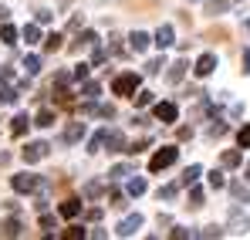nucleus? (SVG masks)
I'll list each match as a JSON object with an SVG mask.
<instances>
[{
  "mask_svg": "<svg viewBox=\"0 0 250 240\" xmlns=\"http://www.w3.org/2000/svg\"><path fill=\"white\" fill-rule=\"evenodd\" d=\"M237 142H240V149H250V125H244L237 132Z\"/></svg>",
  "mask_w": 250,
  "mask_h": 240,
  "instance_id": "obj_34",
  "label": "nucleus"
},
{
  "mask_svg": "<svg viewBox=\"0 0 250 240\" xmlns=\"http://www.w3.org/2000/svg\"><path fill=\"white\" fill-rule=\"evenodd\" d=\"M82 135H84V122H71V125L64 129V142H68V146H71V142H78Z\"/></svg>",
  "mask_w": 250,
  "mask_h": 240,
  "instance_id": "obj_12",
  "label": "nucleus"
},
{
  "mask_svg": "<svg viewBox=\"0 0 250 240\" xmlns=\"http://www.w3.org/2000/svg\"><path fill=\"white\" fill-rule=\"evenodd\" d=\"M78 237H84V227H68L64 230V240H78Z\"/></svg>",
  "mask_w": 250,
  "mask_h": 240,
  "instance_id": "obj_41",
  "label": "nucleus"
},
{
  "mask_svg": "<svg viewBox=\"0 0 250 240\" xmlns=\"http://www.w3.org/2000/svg\"><path fill=\"white\" fill-rule=\"evenodd\" d=\"M247 179H250V162H247Z\"/></svg>",
  "mask_w": 250,
  "mask_h": 240,
  "instance_id": "obj_49",
  "label": "nucleus"
},
{
  "mask_svg": "<svg viewBox=\"0 0 250 240\" xmlns=\"http://www.w3.org/2000/svg\"><path fill=\"white\" fill-rule=\"evenodd\" d=\"M176 193H179V186H176V183H169V186H159V200H176Z\"/></svg>",
  "mask_w": 250,
  "mask_h": 240,
  "instance_id": "obj_31",
  "label": "nucleus"
},
{
  "mask_svg": "<svg viewBox=\"0 0 250 240\" xmlns=\"http://www.w3.org/2000/svg\"><path fill=\"white\" fill-rule=\"evenodd\" d=\"M24 71H27V75H38V71H41V58H38V54H27V58H24Z\"/></svg>",
  "mask_w": 250,
  "mask_h": 240,
  "instance_id": "obj_22",
  "label": "nucleus"
},
{
  "mask_svg": "<svg viewBox=\"0 0 250 240\" xmlns=\"http://www.w3.org/2000/svg\"><path fill=\"white\" fill-rule=\"evenodd\" d=\"M21 34H24V41H27V44H38V41H41V27H38V24H27Z\"/></svg>",
  "mask_w": 250,
  "mask_h": 240,
  "instance_id": "obj_21",
  "label": "nucleus"
},
{
  "mask_svg": "<svg viewBox=\"0 0 250 240\" xmlns=\"http://www.w3.org/2000/svg\"><path fill=\"white\" fill-rule=\"evenodd\" d=\"M102 95V85L98 81H84V88H82V98H88V102H95Z\"/></svg>",
  "mask_w": 250,
  "mask_h": 240,
  "instance_id": "obj_16",
  "label": "nucleus"
},
{
  "mask_svg": "<svg viewBox=\"0 0 250 240\" xmlns=\"http://www.w3.org/2000/svg\"><path fill=\"white\" fill-rule=\"evenodd\" d=\"M102 190H105V186H102V183H98V179H91V183H88V186H84V196H98V193H102Z\"/></svg>",
  "mask_w": 250,
  "mask_h": 240,
  "instance_id": "obj_37",
  "label": "nucleus"
},
{
  "mask_svg": "<svg viewBox=\"0 0 250 240\" xmlns=\"http://www.w3.org/2000/svg\"><path fill=\"white\" fill-rule=\"evenodd\" d=\"M102 146H108V153H125V135L119 129H105V139H102Z\"/></svg>",
  "mask_w": 250,
  "mask_h": 240,
  "instance_id": "obj_6",
  "label": "nucleus"
},
{
  "mask_svg": "<svg viewBox=\"0 0 250 240\" xmlns=\"http://www.w3.org/2000/svg\"><path fill=\"white\" fill-rule=\"evenodd\" d=\"M108 176H112V179H125V176H132V169H128V166H115Z\"/></svg>",
  "mask_w": 250,
  "mask_h": 240,
  "instance_id": "obj_39",
  "label": "nucleus"
},
{
  "mask_svg": "<svg viewBox=\"0 0 250 240\" xmlns=\"http://www.w3.org/2000/svg\"><path fill=\"white\" fill-rule=\"evenodd\" d=\"M230 227H233V230H237V234H247V217H240V210H233V213H230Z\"/></svg>",
  "mask_w": 250,
  "mask_h": 240,
  "instance_id": "obj_15",
  "label": "nucleus"
},
{
  "mask_svg": "<svg viewBox=\"0 0 250 240\" xmlns=\"http://www.w3.org/2000/svg\"><path fill=\"white\" fill-rule=\"evenodd\" d=\"M176 115H179V109H176L172 102H159V105H156V119L159 122H176Z\"/></svg>",
  "mask_w": 250,
  "mask_h": 240,
  "instance_id": "obj_7",
  "label": "nucleus"
},
{
  "mask_svg": "<svg viewBox=\"0 0 250 240\" xmlns=\"http://www.w3.org/2000/svg\"><path fill=\"white\" fill-rule=\"evenodd\" d=\"M176 159H179V149H176V146H163V149H159V153L149 159V169H152V173H159V169L172 166Z\"/></svg>",
  "mask_w": 250,
  "mask_h": 240,
  "instance_id": "obj_2",
  "label": "nucleus"
},
{
  "mask_svg": "<svg viewBox=\"0 0 250 240\" xmlns=\"http://www.w3.org/2000/svg\"><path fill=\"white\" fill-rule=\"evenodd\" d=\"M0 41H3V44H14V41H17V27H10L7 21H0Z\"/></svg>",
  "mask_w": 250,
  "mask_h": 240,
  "instance_id": "obj_18",
  "label": "nucleus"
},
{
  "mask_svg": "<svg viewBox=\"0 0 250 240\" xmlns=\"http://www.w3.org/2000/svg\"><path fill=\"white\" fill-rule=\"evenodd\" d=\"M230 0H207V14H227Z\"/></svg>",
  "mask_w": 250,
  "mask_h": 240,
  "instance_id": "obj_20",
  "label": "nucleus"
},
{
  "mask_svg": "<svg viewBox=\"0 0 250 240\" xmlns=\"http://www.w3.org/2000/svg\"><path fill=\"white\" fill-rule=\"evenodd\" d=\"M223 166H227V169H233V166H240V153H237V149H227V153H223Z\"/></svg>",
  "mask_w": 250,
  "mask_h": 240,
  "instance_id": "obj_27",
  "label": "nucleus"
},
{
  "mask_svg": "<svg viewBox=\"0 0 250 240\" xmlns=\"http://www.w3.org/2000/svg\"><path fill=\"white\" fill-rule=\"evenodd\" d=\"M10 186H14L17 193H34V190L41 186V179H38L34 173H21V176H14V179H10Z\"/></svg>",
  "mask_w": 250,
  "mask_h": 240,
  "instance_id": "obj_3",
  "label": "nucleus"
},
{
  "mask_svg": "<svg viewBox=\"0 0 250 240\" xmlns=\"http://www.w3.org/2000/svg\"><path fill=\"white\" fill-rule=\"evenodd\" d=\"M68 81H71V75H68V71H58V75H54V85H51V88H68Z\"/></svg>",
  "mask_w": 250,
  "mask_h": 240,
  "instance_id": "obj_35",
  "label": "nucleus"
},
{
  "mask_svg": "<svg viewBox=\"0 0 250 240\" xmlns=\"http://www.w3.org/2000/svg\"><path fill=\"white\" fill-rule=\"evenodd\" d=\"M220 234H223V230H220V227H207V230H203V234H200V237H220Z\"/></svg>",
  "mask_w": 250,
  "mask_h": 240,
  "instance_id": "obj_47",
  "label": "nucleus"
},
{
  "mask_svg": "<svg viewBox=\"0 0 250 240\" xmlns=\"http://www.w3.org/2000/svg\"><path fill=\"white\" fill-rule=\"evenodd\" d=\"M152 44H156V47H169V44H172V27H169V24H163V27L156 31Z\"/></svg>",
  "mask_w": 250,
  "mask_h": 240,
  "instance_id": "obj_14",
  "label": "nucleus"
},
{
  "mask_svg": "<svg viewBox=\"0 0 250 240\" xmlns=\"http://www.w3.org/2000/svg\"><path fill=\"white\" fill-rule=\"evenodd\" d=\"M139 85H142V78H139L135 71H125V75L115 78L112 91H115V95H135V91H139Z\"/></svg>",
  "mask_w": 250,
  "mask_h": 240,
  "instance_id": "obj_1",
  "label": "nucleus"
},
{
  "mask_svg": "<svg viewBox=\"0 0 250 240\" xmlns=\"http://www.w3.org/2000/svg\"><path fill=\"white\" fill-rule=\"evenodd\" d=\"M139 230H142V217H139V213H135V217H125L122 223L115 227V234H119V237H135Z\"/></svg>",
  "mask_w": 250,
  "mask_h": 240,
  "instance_id": "obj_5",
  "label": "nucleus"
},
{
  "mask_svg": "<svg viewBox=\"0 0 250 240\" xmlns=\"http://www.w3.org/2000/svg\"><path fill=\"white\" fill-rule=\"evenodd\" d=\"M78 213H82V200H64L61 203V217H64V220H75Z\"/></svg>",
  "mask_w": 250,
  "mask_h": 240,
  "instance_id": "obj_13",
  "label": "nucleus"
},
{
  "mask_svg": "<svg viewBox=\"0 0 250 240\" xmlns=\"http://www.w3.org/2000/svg\"><path fill=\"white\" fill-rule=\"evenodd\" d=\"M240 65H244V71L250 75V47H244V58H240Z\"/></svg>",
  "mask_w": 250,
  "mask_h": 240,
  "instance_id": "obj_45",
  "label": "nucleus"
},
{
  "mask_svg": "<svg viewBox=\"0 0 250 240\" xmlns=\"http://www.w3.org/2000/svg\"><path fill=\"white\" fill-rule=\"evenodd\" d=\"M102 139H105V132L91 135V142H88V153H98V149H102Z\"/></svg>",
  "mask_w": 250,
  "mask_h": 240,
  "instance_id": "obj_40",
  "label": "nucleus"
},
{
  "mask_svg": "<svg viewBox=\"0 0 250 240\" xmlns=\"http://www.w3.org/2000/svg\"><path fill=\"white\" fill-rule=\"evenodd\" d=\"M41 227H44V230H51V227H54V217H51V213H44V217H41Z\"/></svg>",
  "mask_w": 250,
  "mask_h": 240,
  "instance_id": "obj_46",
  "label": "nucleus"
},
{
  "mask_svg": "<svg viewBox=\"0 0 250 240\" xmlns=\"http://www.w3.org/2000/svg\"><path fill=\"white\" fill-rule=\"evenodd\" d=\"M227 132H230V129H227L223 122H213V125H209V135H213V139H220V135H227Z\"/></svg>",
  "mask_w": 250,
  "mask_h": 240,
  "instance_id": "obj_36",
  "label": "nucleus"
},
{
  "mask_svg": "<svg viewBox=\"0 0 250 240\" xmlns=\"http://www.w3.org/2000/svg\"><path fill=\"white\" fill-rule=\"evenodd\" d=\"M47 153H51V146H47V142H31V146L21 153V159H24V162H41Z\"/></svg>",
  "mask_w": 250,
  "mask_h": 240,
  "instance_id": "obj_4",
  "label": "nucleus"
},
{
  "mask_svg": "<svg viewBox=\"0 0 250 240\" xmlns=\"http://www.w3.org/2000/svg\"><path fill=\"white\" fill-rule=\"evenodd\" d=\"M88 44H98V34H95V31H82V34H78V41L71 44V51L78 54L82 47H88Z\"/></svg>",
  "mask_w": 250,
  "mask_h": 240,
  "instance_id": "obj_11",
  "label": "nucleus"
},
{
  "mask_svg": "<svg viewBox=\"0 0 250 240\" xmlns=\"http://www.w3.org/2000/svg\"><path fill=\"white\" fill-rule=\"evenodd\" d=\"M135 105H152V91H139L135 95Z\"/></svg>",
  "mask_w": 250,
  "mask_h": 240,
  "instance_id": "obj_43",
  "label": "nucleus"
},
{
  "mask_svg": "<svg viewBox=\"0 0 250 240\" xmlns=\"http://www.w3.org/2000/svg\"><path fill=\"white\" fill-rule=\"evenodd\" d=\"M172 237H176V240H183V237H193V230H186V227H176V230H172Z\"/></svg>",
  "mask_w": 250,
  "mask_h": 240,
  "instance_id": "obj_44",
  "label": "nucleus"
},
{
  "mask_svg": "<svg viewBox=\"0 0 250 240\" xmlns=\"http://www.w3.org/2000/svg\"><path fill=\"white\" fill-rule=\"evenodd\" d=\"M230 193H233V196H237V200L250 203V190H247V186H244V183H233V186H230Z\"/></svg>",
  "mask_w": 250,
  "mask_h": 240,
  "instance_id": "obj_29",
  "label": "nucleus"
},
{
  "mask_svg": "<svg viewBox=\"0 0 250 240\" xmlns=\"http://www.w3.org/2000/svg\"><path fill=\"white\" fill-rule=\"evenodd\" d=\"M213 68H216V54H203V58L196 61V68H193V71H196L200 78H207V75H213Z\"/></svg>",
  "mask_w": 250,
  "mask_h": 240,
  "instance_id": "obj_8",
  "label": "nucleus"
},
{
  "mask_svg": "<svg viewBox=\"0 0 250 240\" xmlns=\"http://www.w3.org/2000/svg\"><path fill=\"white\" fill-rule=\"evenodd\" d=\"M149 44H152V38H149V34H146V31H135V34H132V38H128V47H132V51H135V54H142V51H146V47H149Z\"/></svg>",
  "mask_w": 250,
  "mask_h": 240,
  "instance_id": "obj_9",
  "label": "nucleus"
},
{
  "mask_svg": "<svg viewBox=\"0 0 250 240\" xmlns=\"http://www.w3.org/2000/svg\"><path fill=\"white\" fill-rule=\"evenodd\" d=\"M27 125H31V119L21 112V115H14V125H10V132H14V135H24V132H27Z\"/></svg>",
  "mask_w": 250,
  "mask_h": 240,
  "instance_id": "obj_17",
  "label": "nucleus"
},
{
  "mask_svg": "<svg viewBox=\"0 0 250 240\" xmlns=\"http://www.w3.org/2000/svg\"><path fill=\"white\" fill-rule=\"evenodd\" d=\"M128 193H132V196H142V193H146V179H142V176H132V179H128Z\"/></svg>",
  "mask_w": 250,
  "mask_h": 240,
  "instance_id": "obj_23",
  "label": "nucleus"
},
{
  "mask_svg": "<svg viewBox=\"0 0 250 240\" xmlns=\"http://www.w3.org/2000/svg\"><path fill=\"white\" fill-rule=\"evenodd\" d=\"M61 34H47V38H44V51H51V54H54V51H61Z\"/></svg>",
  "mask_w": 250,
  "mask_h": 240,
  "instance_id": "obj_26",
  "label": "nucleus"
},
{
  "mask_svg": "<svg viewBox=\"0 0 250 240\" xmlns=\"http://www.w3.org/2000/svg\"><path fill=\"white\" fill-rule=\"evenodd\" d=\"M7 17H10V10H7V7H0V21H7Z\"/></svg>",
  "mask_w": 250,
  "mask_h": 240,
  "instance_id": "obj_48",
  "label": "nucleus"
},
{
  "mask_svg": "<svg viewBox=\"0 0 250 240\" xmlns=\"http://www.w3.org/2000/svg\"><path fill=\"white\" fill-rule=\"evenodd\" d=\"M17 98H21V95H17V88H10V85H3V88H0V102H3V105H14Z\"/></svg>",
  "mask_w": 250,
  "mask_h": 240,
  "instance_id": "obj_24",
  "label": "nucleus"
},
{
  "mask_svg": "<svg viewBox=\"0 0 250 240\" xmlns=\"http://www.w3.org/2000/svg\"><path fill=\"white\" fill-rule=\"evenodd\" d=\"M108 206H115V210H122V206H125V196L119 193V190H112V203H108Z\"/></svg>",
  "mask_w": 250,
  "mask_h": 240,
  "instance_id": "obj_42",
  "label": "nucleus"
},
{
  "mask_svg": "<svg viewBox=\"0 0 250 240\" xmlns=\"http://www.w3.org/2000/svg\"><path fill=\"white\" fill-rule=\"evenodd\" d=\"M0 237H21V220H17V217L3 220V223H0Z\"/></svg>",
  "mask_w": 250,
  "mask_h": 240,
  "instance_id": "obj_10",
  "label": "nucleus"
},
{
  "mask_svg": "<svg viewBox=\"0 0 250 240\" xmlns=\"http://www.w3.org/2000/svg\"><path fill=\"white\" fill-rule=\"evenodd\" d=\"M189 206H193V210H200V206H203V190H200L196 183H193V190H189Z\"/></svg>",
  "mask_w": 250,
  "mask_h": 240,
  "instance_id": "obj_28",
  "label": "nucleus"
},
{
  "mask_svg": "<svg viewBox=\"0 0 250 240\" xmlns=\"http://www.w3.org/2000/svg\"><path fill=\"white\" fill-rule=\"evenodd\" d=\"M163 68H166V58H152V61L146 65V71H149V75H159Z\"/></svg>",
  "mask_w": 250,
  "mask_h": 240,
  "instance_id": "obj_32",
  "label": "nucleus"
},
{
  "mask_svg": "<svg viewBox=\"0 0 250 240\" xmlns=\"http://www.w3.org/2000/svg\"><path fill=\"white\" fill-rule=\"evenodd\" d=\"M34 125H41V129L54 125V112H51V109H41V112H38V119H34Z\"/></svg>",
  "mask_w": 250,
  "mask_h": 240,
  "instance_id": "obj_25",
  "label": "nucleus"
},
{
  "mask_svg": "<svg viewBox=\"0 0 250 240\" xmlns=\"http://www.w3.org/2000/svg\"><path fill=\"white\" fill-rule=\"evenodd\" d=\"M200 176H203V166H189V169L183 173V186H193Z\"/></svg>",
  "mask_w": 250,
  "mask_h": 240,
  "instance_id": "obj_19",
  "label": "nucleus"
},
{
  "mask_svg": "<svg viewBox=\"0 0 250 240\" xmlns=\"http://www.w3.org/2000/svg\"><path fill=\"white\" fill-rule=\"evenodd\" d=\"M88 71H91V68H88V65L82 61V65H78V68L71 71V78H75V81H84V78H88Z\"/></svg>",
  "mask_w": 250,
  "mask_h": 240,
  "instance_id": "obj_38",
  "label": "nucleus"
},
{
  "mask_svg": "<svg viewBox=\"0 0 250 240\" xmlns=\"http://www.w3.org/2000/svg\"><path fill=\"white\" fill-rule=\"evenodd\" d=\"M209 186H213V190H223V186H227V176L213 169V173H209Z\"/></svg>",
  "mask_w": 250,
  "mask_h": 240,
  "instance_id": "obj_33",
  "label": "nucleus"
},
{
  "mask_svg": "<svg viewBox=\"0 0 250 240\" xmlns=\"http://www.w3.org/2000/svg\"><path fill=\"white\" fill-rule=\"evenodd\" d=\"M183 75H186V65H183V61L169 68V81H172V85H176V81H183Z\"/></svg>",
  "mask_w": 250,
  "mask_h": 240,
  "instance_id": "obj_30",
  "label": "nucleus"
}]
</instances>
